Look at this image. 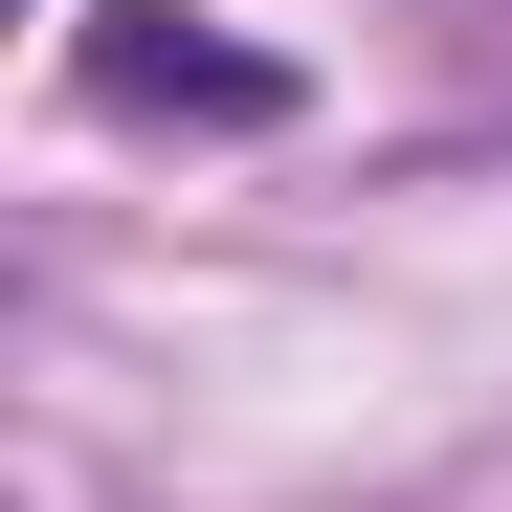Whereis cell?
<instances>
[{"label":"cell","mask_w":512,"mask_h":512,"mask_svg":"<svg viewBox=\"0 0 512 512\" xmlns=\"http://www.w3.org/2000/svg\"><path fill=\"white\" fill-rule=\"evenodd\" d=\"M90 90H112V112H201V134H268V112H290V67H268V45H201L179 0H112V23H90Z\"/></svg>","instance_id":"1"}]
</instances>
